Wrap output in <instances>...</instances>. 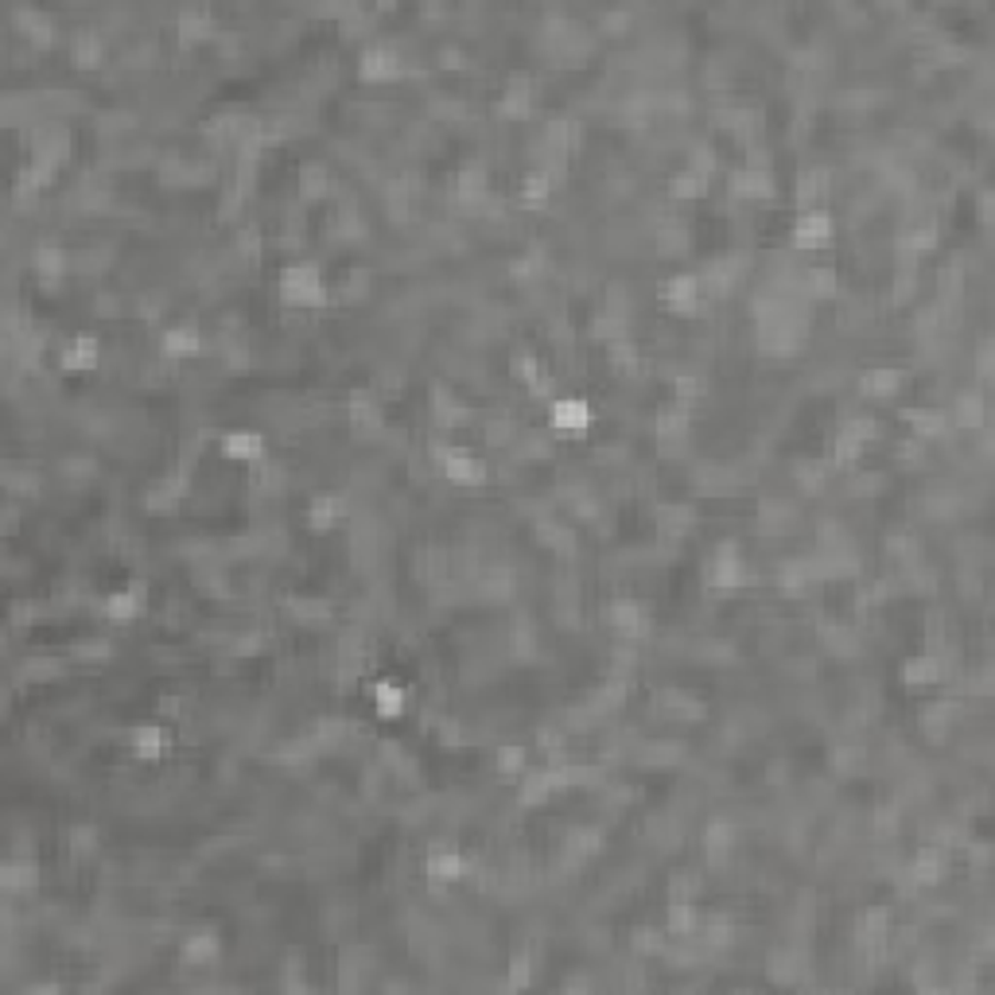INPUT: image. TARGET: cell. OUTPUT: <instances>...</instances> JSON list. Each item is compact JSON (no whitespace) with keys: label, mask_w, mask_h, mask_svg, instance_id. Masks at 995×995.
<instances>
[{"label":"cell","mask_w":995,"mask_h":995,"mask_svg":"<svg viewBox=\"0 0 995 995\" xmlns=\"http://www.w3.org/2000/svg\"><path fill=\"white\" fill-rule=\"evenodd\" d=\"M327 284L315 261H296L281 269V304L292 312H319L327 307Z\"/></svg>","instance_id":"1"},{"label":"cell","mask_w":995,"mask_h":995,"mask_svg":"<svg viewBox=\"0 0 995 995\" xmlns=\"http://www.w3.org/2000/svg\"><path fill=\"white\" fill-rule=\"evenodd\" d=\"M549 425H553V432L568 436V440H579V436H587L591 425H596V409H591V400H584V397H556L553 405H549Z\"/></svg>","instance_id":"2"},{"label":"cell","mask_w":995,"mask_h":995,"mask_svg":"<svg viewBox=\"0 0 995 995\" xmlns=\"http://www.w3.org/2000/svg\"><path fill=\"white\" fill-rule=\"evenodd\" d=\"M98 362H102V339L90 335V331H82V335H75L70 342H63V350L55 354V370H59V374H75V377L94 374Z\"/></svg>","instance_id":"3"},{"label":"cell","mask_w":995,"mask_h":995,"mask_svg":"<svg viewBox=\"0 0 995 995\" xmlns=\"http://www.w3.org/2000/svg\"><path fill=\"white\" fill-rule=\"evenodd\" d=\"M836 226H833V214L821 211V206H809V211H801L798 218H793V249H825L828 241H833Z\"/></svg>","instance_id":"4"},{"label":"cell","mask_w":995,"mask_h":995,"mask_svg":"<svg viewBox=\"0 0 995 995\" xmlns=\"http://www.w3.org/2000/svg\"><path fill=\"white\" fill-rule=\"evenodd\" d=\"M218 455L226 463H261L264 460V436L253 432V428H230V432H222L218 440Z\"/></svg>","instance_id":"5"},{"label":"cell","mask_w":995,"mask_h":995,"mask_svg":"<svg viewBox=\"0 0 995 995\" xmlns=\"http://www.w3.org/2000/svg\"><path fill=\"white\" fill-rule=\"evenodd\" d=\"M160 354L168 362H188V358L203 354V335L195 324H176L160 335Z\"/></svg>","instance_id":"6"},{"label":"cell","mask_w":995,"mask_h":995,"mask_svg":"<svg viewBox=\"0 0 995 995\" xmlns=\"http://www.w3.org/2000/svg\"><path fill=\"white\" fill-rule=\"evenodd\" d=\"M128 747H133V758L137 762H160L163 755H168V732H163L160 723H137L133 732H128Z\"/></svg>","instance_id":"7"}]
</instances>
